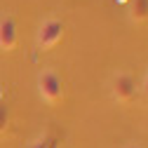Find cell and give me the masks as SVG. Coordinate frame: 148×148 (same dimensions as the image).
Listing matches in <instances>:
<instances>
[{"mask_svg":"<svg viewBox=\"0 0 148 148\" xmlns=\"http://www.w3.org/2000/svg\"><path fill=\"white\" fill-rule=\"evenodd\" d=\"M7 125H10V106L5 103V99H0V134H5Z\"/></svg>","mask_w":148,"mask_h":148,"instance_id":"cell-6","label":"cell"},{"mask_svg":"<svg viewBox=\"0 0 148 148\" xmlns=\"http://www.w3.org/2000/svg\"><path fill=\"white\" fill-rule=\"evenodd\" d=\"M28 148H54V139L49 136V134H42V136H38Z\"/></svg>","mask_w":148,"mask_h":148,"instance_id":"cell-7","label":"cell"},{"mask_svg":"<svg viewBox=\"0 0 148 148\" xmlns=\"http://www.w3.org/2000/svg\"><path fill=\"white\" fill-rule=\"evenodd\" d=\"M129 16L136 24L148 21V0H129Z\"/></svg>","mask_w":148,"mask_h":148,"instance_id":"cell-5","label":"cell"},{"mask_svg":"<svg viewBox=\"0 0 148 148\" xmlns=\"http://www.w3.org/2000/svg\"><path fill=\"white\" fill-rule=\"evenodd\" d=\"M38 92L49 106H59L64 101V82L54 71L45 68L38 75Z\"/></svg>","mask_w":148,"mask_h":148,"instance_id":"cell-1","label":"cell"},{"mask_svg":"<svg viewBox=\"0 0 148 148\" xmlns=\"http://www.w3.org/2000/svg\"><path fill=\"white\" fill-rule=\"evenodd\" d=\"M125 148H143V146H139V143H129V146H125Z\"/></svg>","mask_w":148,"mask_h":148,"instance_id":"cell-9","label":"cell"},{"mask_svg":"<svg viewBox=\"0 0 148 148\" xmlns=\"http://www.w3.org/2000/svg\"><path fill=\"white\" fill-rule=\"evenodd\" d=\"M16 47V24L12 16H0V52H12Z\"/></svg>","mask_w":148,"mask_h":148,"instance_id":"cell-4","label":"cell"},{"mask_svg":"<svg viewBox=\"0 0 148 148\" xmlns=\"http://www.w3.org/2000/svg\"><path fill=\"white\" fill-rule=\"evenodd\" d=\"M141 89H143V94L148 97V71H146V78H143V85H141Z\"/></svg>","mask_w":148,"mask_h":148,"instance_id":"cell-8","label":"cell"},{"mask_svg":"<svg viewBox=\"0 0 148 148\" xmlns=\"http://www.w3.org/2000/svg\"><path fill=\"white\" fill-rule=\"evenodd\" d=\"M64 31H66V26H64V21H59V19H47V21H42L40 28H38V47H40L42 52H47V49H52L54 45H59L61 38H64Z\"/></svg>","mask_w":148,"mask_h":148,"instance_id":"cell-2","label":"cell"},{"mask_svg":"<svg viewBox=\"0 0 148 148\" xmlns=\"http://www.w3.org/2000/svg\"><path fill=\"white\" fill-rule=\"evenodd\" d=\"M110 92H113V99L118 103H129L136 97V80L129 73H118L110 82Z\"/></svg>","mask_w":148,"mask_h":148,"instance_id":"cell-3","label":"cell"}]
</instances>
